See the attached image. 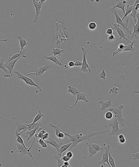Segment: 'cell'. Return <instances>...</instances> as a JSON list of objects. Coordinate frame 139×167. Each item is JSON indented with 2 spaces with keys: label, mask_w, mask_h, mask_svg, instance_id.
<instances>
[{
  "label": "cell",
  "mask_w": 139,
  "mask_h": 167,
  "mask_svg": "<svg viewBox=\"0 0 139 167\" xmlns=\"http://www.w3.org/2000/svg\"><path fill=\"white\" fill-rule=\"evenodd\" d=\"M62 131L65 136H67L69 138L68 141H69V143L72 142V145L68 148V150H70L76 147L79 144V143L83 142L84 140H89V138H92L93 136H94V135L105 133L106 132H109V130H105V131H101V132H91L87 135H83L82 133H80V134H76L72 135H70L67 132H64L62 130Z\"/></svg>",
  "instance_id": "6da1fadb"
},
{
  "label": "cell",
  "mask_w": 139,
  "mask_h": 167,
  "mask_svg": "<svg viewBox=\"0 0 139 167\" xmlns=\"http://www.w3.org/2000/svg\"><path fill=\"white\" fill-rule=\"evenodd\" d=\"M124 107V104H121L119 106L110 108L111 112L114 113L115 116L116 117L119 124L122 126H124L126 123V120L123 118L122 109Z\"/></svg>",
  "instance_id": "7a4b0ae2"
},
{
  "label": "cell",
  "mask_w": 139,
  "mask_h": 167,
  "mask_svg": "<svg viewBox=\"0 0 139 167\" xmlns=\"http://www.w3.org/2000/svg\"><path fill=\"white\" fill-rule=\"evenodd\" d=\"M14 73L17 74V78H18V79H20L21 80H23L28 85H30L31 86H34L37 87V88L39 89L40 92H42V89H41V87L39 86H38V85H37L35 83L34 81H33L32 79H31L24 75L23 74L21 73L18 71L16 70L14 72Z\"/></svg>",
  "instance_id": "3957f363"
},
{
  "label": "cell",
  "mask_w": 139,
  "mask_h": 167,
  "mask_svg": "<svg viewBox=\"0 0 139 167\" xmlns=\"http://www.w3.org/2000/svg\"><path fill=\"white\" fill-rule=\"evenodd\" d=\"M113 12L114 13L115 15L116 18V23L118 25H121L122 26H123L124 29L126 30L127 31V32L129 33H130V34H132L131 33V31L130 29L128 28V23H129V17L127 16L126 18V21L124 23L122 21L121 18L119 16L118 14L117 10L115 9H113L111 11Z\"/></svg>",
  "instance_id": "277c9868"
},
{
  "label": "cell",
  "mask_w": 139,
  "mask_h": 167,
  "mask_svg": "<svg viewBox=\"0 0 139 167\" xmlns=\"http://www.w3.org/2000/svg\"><path fill=\"white\" fill-rule=\"evenodd\" d=\"M82 52H83V61L81 68L80 69V71L83 72L84 73L90 72H91V69L89 65L88 64L87 61V54L89 50L83 47H82Z\"/></svg>",
  "instance_id": "5b68a950"
},
{
  "label": "cell",
  "mask_w": 139,
  "mask_h": 167,
  "mask_svg": "<svg viewBox=\"0 0 139 167\" xmlns=\"http://www.w3.org/2000/svg\"><path fill=\"white\" fill-rule=\"evenodd\" d=\"M108 126L112 128V130L109 135H117L120 134V132H122V130L119 126L118 122L116 117L115 116V118L112 122L109 124Z\"/></svg>",
  "instance_id": "8992f818"
},
{
  "label": "cell",
  "mask_w": 139,
  "mask_h": 167,
  "mask_svg": "<svg viewBox=\"0 0 139 167\" xmlns=\"http://www.w3.org/2000/svg\"><path fill=\"white\" fill-rule=\"evenodd\" d=\"M46 0H40L39 1H36L35 0H33V6L35 8L36 11V16H35L34 21V23H36L38 20V16H39V14L41 13V9H42V4Z\"/></svg>",
  "instance_id": "52a82bcc"
},
{
  "label": "cell",
  "mask_w": 139,
  "mask_h": 167,
  "mask_svg": "<svg viewBox=\"0 0 139 167\" xmlns=\"http://www.w3.org/2000/svg\"><path fill=\"white\" fill-rule=\"evenodd\" d=\"M50 67H51L50 65L48 64H46L44 66L41 65L39 68L36 69L34 72L28 73V75H34L36 76L40 77L43 75L45 72L48 71Z\"/></svg>",
  "instance_id": "ba28073f"
},
{
  "label": "cell",
  "mask_w": 139,
  "mask_h": 167,
  "mask_svg": "<svg viewBox=\"0 0 139 167\" xmlns=\"http://www.w3.org/2000/svg\"><path fill=\"white\" fill-rule=\"evenodd\" d=\"M15 135H16V138H17L16 142L19 143V144H21L22 146H23L26 149V150L27 151H28V152L30 154V156L31 157L32 160H33L34 162H35V163H36V161L35 159H34V157H33V156H32V154L30 152L31 149L33 144L34 143V141H35L34 140V142H33L32 143L31 146H30V147L29 148H27L26 145H25V144H24V140H23V138H21L20 135H19L17 130H16V132H15Z\"/></svg>",
  "instance_id": "9c48e42d"
},
{
  "label": "cell",
  "mask_w": 139,
  "mask_h": 167,
  "mask_svg": "<svg viewBox=\"0 0 139 167\" xmlns=\"http://www.w3.org/2000/svg\"><path fill=\"white\" fill-rule=\"evenodd\" d=\"M116 1L117 2V3L113 7L109 8V11H111L116 8H120L123 11L124 14L125 11V7L128 3V2L125 0H117Z\"/></svg>",
  "instance_id": "30bf717a"
},
{
  "label": "cell",
  "mask_w": 139,
  "mask_h": 167,
  "mask_svg": "<svg viewBox=\"0 0 139 167\" xmlns=\"http://www.w3.org/2000/svg\"><path fill=\"white\" fill-rule=\"evenodd\" d=\"M109 148H110V146L109 145L105 146V152L102 154V159L98 162V163L99 164H102V165L105 166V163H107L109 167H111L109 163V158H108V150Z\"/></svg>",
  "instance_id": "8fae6325"
},
{
  "label": "cell",
  "mask_w": 139,
  "mask_h": 167,
  "mask_svg": "<svg viewBox=\"0 0 139 167\" xmlns=\"http://www.w3.org/2000/svg\"><path fill=\"white\" fill-rule=\"evenodd\" d=\"M136 16L138 18V20L136 23H134L133 25L134 27V30H133V33L131 34V38H135L136 39L138 38L139 35V14L138 12H137Z\"/></svg>",
  "instance_id": "7c38bea8"
},
{
  "label": "cell",
  "mask_w": 139,
  "mask_h": 167,
  "mask_svg": "<svg viewBox=\"0 0 139 167\" xmlns=\"http://www.w3.org/2000/svg\"><path fill=\"white\" fill-rule=\"evenodd\" d=\"M76 96L77 97V99L75 102V103L73 106H70V108H73L74 106L77 104V102L79 100H83L85 102H89L87 98V94L85 92H81L80 93L76 94Z\"/></svg>",
  "instance_id": "4fadbf2b"
},
{
  "label": "cell",
  "mask_w": 139,
  "mask_h": 167,
  "mask_svg": "<svg viewBox=\"0 0 139 167\" xmlns=\"http://www.w3.org/2000/svg\"><path fill=\"white\" fill-rule=\"evenodd\" d=\"M114 27L112 29H116L119 35V39H125V40H126V41H128L129 43H131V41H129V39H127L126 38V34L124 33V32L122 31V30L120 27V25H117L115 23L114 24Z\"/></svg>",
  "instance_id": "5bb4252c"
},
{
  "label": "cell",
  "mask_w": 139,
  "mask_h": 167,
  "mask_svg": "<svg viewBox=\"0 0 139 167\" xmlns=\"http://www.w3.org/2000/svg\"><path fill=\"white\" fill-rule=\"evenodd\" d=\"M21 57H24V56H21L20 57H18V58H16V59H13V60H11V61L8 62L7 64H5V67H6L7 69H8L9 74H10L11 76H12V71H13V67H14V66H15L16 62L18 61V59H19V58H21Z\"/></svg>",
  "instance_id": "9a60e30c"
},
{
  "label": "cell",
  "mask_w": 139,
  "mask_h": 167,
  "mask_svg": "<svg viewBox=\"0 0 139 167\" xmlns=\"http://www.w3.org/2000/svg\"><path fill=\"white\" fill-rule=\"evenodd\" d=\"M15 125L16 127V130H18L19 135H21L22 133L26 130L28 126L26 124L21 123L19 120H17L15 123Z\"/></svg>",
  "instance_id": "2e32d148"
},
{
  "label": "cell",
  "mask_w": 139,
  "mask_h": 167,
  "mask_svg": "<svg viewBox=\"0 0 139 167\" xmlns=\"http://www.w3.org/2000/svg\"><path fill=\"white\" fill-rule=\"evenodd\" d=\"M15 144H16L17 146L16 151H17V152H19V154H20V156H24V155H26V154H28V155L30 156V154L26 150V149L23 146L16 142H15Z\"/></svg>",
  "instance_id": "e0dca14e"
},
{
  "label": "cell",
  "mask_w": 139,
  "mask_h": 167,
  "mask_svg": "<svg viewBox=\"0 0 139 167\" xmlns=\"http://www.w3.org/2000/svg\"><path fill=\"white\" fill-rule=\"evenodd\" d=\"M139 0H136V1H135V2L134 3V7H133V9L131 11V14H130V16H132L134 18V21L136 23L137 22L136 19L137 13L139 9Z\"/></svg>",
  "instance_id": "ac0fdd59"
},
{
  "label": "cell",
  "mask_w": 139,
  "mask_h": 167,
  "mask_svg": "<svg viewBox=\"0 0 139 167\" xmlns=\"http://www.w3.org/2000/svg\"><path fill=\"white\" fill-rule=\"evenodd\" d=\"M50 126L51 127L54 128L56 130V135L57 138L59 139L60 140H61L65 137V135L62 132V130H61L58 127L50 123Z\"/></svg>",
  "instance_id": "d6986e66"
},
{
  "label": "cell",
  "mask_w": 139,
  "mask_h": 167,
  "mask_svg": "<svg viewBox=\"0 0 139 167\" xmlns=\"http://www.w3.org/2000/svg\"><path fill=\"white\" fill-rule=\"evenodd\" d=\"M25 51H26V49L22 51H21L20 50L18 51V53L14 55L13 56L10 57H8L7 58V62H5V64H7L11 60L16 59V58H18V57H20L21 56H24V57H26L27 55L25 54Z\"/></svg>",
  "instance_id": "ffe728a7"
},
{
  "label": "cell",
  "mask_w": 139,
  "mask_h": 167,
  "mask_svg": "<svg viewBox=\"0 0 139 167\" xmlns=\"http://www.w3.org/2000/svg\"><path fill=\"white\" fill-rule=\"evenodd\" d=\"M99 103L102 105L101 108H100V110H102V111H104L105 109L113 105L111 99H109L106 101L101 100L99 102Z\"/></svg>",
  "instance_id": "44dd1931"
},
{
  "label": "cell",
  "mask_w": 139,
  "mask_h": 167,
  "mask_svg": "<svg viewBox=\"0 0 139 167\" xmlns=\"http://www.w3.org/2000/svg\"><path fill=\"white\" fill-rule=\"evenodd\" d=\"M45 143H48V144H50L54 147L56 150L58 152V154L59 150L60 147L61 146L62 144V143H61L60 144H58L53 138H50V140H45Z\"/></svg>",
  "instance_id": "7402d4cb"
},
{
  "label": "cell",
  "mask_w": 139,
  "mask_h": 167,
  "mask_svg": "<svg viewBox=\"0 0 139 167\" xmlns=\"http://www.w3.org/2000/svg\"><path fill=\"white\" fill-rule=\"evenodd\" d=\"M67 87L68 93H71L74 96H76V94L81 92L77 88L75 84H70Z\"/></svg>",
  "instance_id": "603a6c76"
},
{
  "label": "cell",
  "mask_w": 139,
  "mask_h": 167,
  "mask_svg": "<svg viewBox=\"0 0 139 167\" xmlns=\"http://www.w3.org/2000/svg\"><path fill=\"white\" fill-rule=\"evenodd\" d=\"M4 58H1L0 59V68L4 71L5 74L4 75L5 77H10L11 76L9 72L5 67V64L4 63Z\"/></svg>",
  "instance_id": "cb8c5ba5"
},
{
  "label": "cell",
  "mask_w": 139,
  "mask_h": 167,
  "mask_svg": "<svg viewBox=\"0 0 139 167\" xmlns=\"http://www.w3.org/2000/svg\"><path fill=\"white\" fill-rule=\"evenodd\" d=\"M41 125H42V123L40 122L38 126L36 127L34 129L32 130H30V131H28L26 133L27 135L25 136V138H27L28 140H30L35 134L38 128Z\"/></svg>",
  "instance_id": "d4e9b609"
},
{
  "label": "cell",
  "mask_w": 139,
  "mask_h": 167,
  "mask_svg": "<svg viewBox=\"0 0 139 167\" xmlns=\"http://www.w3.org/2000/svg\"><path fill=\"white\" fill-rule=\"evenodd\" d=\"M45 115L42 113L41 110L40 109L39 111H38V113L35 117L32 123V124H34L36 123L37 122L40 121L42 119L45 118Z\"/></svg>",
  "instance_id": "484cf974"
},
{
  "label": "cell",
  "mask_w": 139,
  "mask_h": 167,
  "mask_svg": "<svg viewBox=\"0 0 139 167\" xmlns=\"http://www.w3.org/2000/svg\"><path fill=\"white\" fill-rule=\"evenodd\" d=\"M71 145H72V142H70L67 144L61 146L60 147V148L59 150V154H58L60 158H61L62 154V153L69 148Z\"/></svg>",
  "instance_id": "4316f807"
},
{
  "label": "cell",
  "mask_w": 139,
  "mask_h": 167,
  "mask_svg": "<svg viewBox=\"0 0 139 167\" xmlns=\"http://www.w3.org/2000/svg\"><path fill=\"white\" fill-rule=\"evenodd\" d=\"M45 59H48V60H51L52 62H54L56 65H62L61 61L60 60L58 59L57 57L56 56L52 55V56H45Z\"/></svg>",
  "instance_id": "83f0119b"
},
{
  "label": "cell",
  "mask_w": 139,
  "mask_h": 167,
  "mask_svg": "<svg viewBox=\"0 0 139 167\" xmlns=\"http://www.w3.org/2000/svg\"><path fill=\"white\" fill-rule=\"evenodd\" d=\"M17 38L19 39V41H20V45L21 48V50L20 51H23L25 49H24V47L28 45V43L21 35H18Z\"/></svg>",
  "instance_id": "f1b7e54d"
},
{
  "label": "cell",
  "mask_w": 139,
  "mask_h": 167,
  "mask_svg": "<svg viewBox=\"0 0 139 167\" xmlns=\"http://www.w3.org/2000/svg\"><path fill=\"white\" fill-rule=\"evenodd\" d=\"M64 50L62 49H60L57 48H55L52 49V53L54 54V56H58V59H60L61 56V54H62L64 52Z\"/></svg>",
  "instance_id": "f546056e"
},
{
  "label": "cell",
  "mask_w": 139,
  "mask_h": 167,
  "mask_svg": "<svg viewBox=\"0 0 139 167\" xmlns=\"http://www.w3.org/2000/svg\"><path fill=\"white\" fill-rule=\"evenodd\" d=\"M136 40H134L133 41H131V43H129L128 45H126V47L124 49V50L122 51V52L130 51L131 52H133L135 49V47L133 45H134V43H136Z\"/></svg>",
  "instance_id": "4dcf8cb0"
},
{
  "label": "cell",
  "mask_w": 139,
  "mask_h": 167,
  "mask_svg": "<svg viewBox=\"0 0 139 167\" xmlns=\"http://www.w3.org/2000/svg\"><path fill=\"white\" fill-rule=\"evenodd\" d=\"M126 45H124L123 43H120L118 45V49L116 50L115 51H114L113 52V56H114L117 54H118L119 53L122 52L123 50L126 47Z\"/></svg>",
  "instance_id": "1f68e13d"
},
{
  "label": "cell",
  "mask_w": 139,
  "mask_h": 167,
  "mask_svg": "<svg viewBox=\"0 0 139 167\" xmlns=\"http://www.w3.org/2000/svg\"><path fill=\"white\" fill-rule=\"evenodd\" d=\"M134 4L133 5L130 6L129 4L126 5V11H125L124 15L122 17V19H121L122 21H123L124 19L126 18L128 16V15L130 13H131V11H132V9H133V7H134Z\"/></svg>",
  "instance_id": "d6a6232c"
},
{
  "label": "cell",
  "mask_w": 139,
  "mask_h": 167,
  "mask_svg": "<svg viewBox=\"0 0 139 167\" xmlns=\"http://www.w3.org/2000/svg\"><path fill=\"white\" fill-rule=\"evenodd\" d=\"M110 148L108 150V158H109V163L111 167H117L116 166L115 162L110 152Z\"/></svg>",
  "instance_id": "836d02e7"
},
{
  "label": "cell",
  "mask_w": 139,
  "mask_h": 167,
  "mask_svg": "<svg viewBox=\"0 0 139 167\" xmlns=\"http://www.w3.org/2000/svg\"><path fill=\"white\" fill-rule=\"evenodd\" d=\"M88 146L89 154L90 157H92L93 156L96 154L97 153V151L95 150L90 145L89 143L86 144Z\"/></svg>",
  "instance_id": "e575fe53"
},
{
  "label": "cell",
  "mask_w": 139,
  "mask_h": 167,
  "mask_svg": "<svg viewBox=\"0 0 139 167\" xmlns=\"http://www.w3.org/2000/svg\"><path fill=\"white\" fill-rule=\"evenodd\" d=\"M89 144L97 152L103 151V150L105 149V147L100 146L98 144H93L92 143H89Z\"/></svg>",
  "instance_id": "d590c367"
},
{
  "label": "cell",
  "mask_w": 139,
  "mask_h": 167,
  "mask_svg": "<svg viewBox=\"0 0 139 167\" xmlns=\"http://www.w3.org/2000/svg\"><path fill=\"white\" fill-rule=\"evenodd\" d=\"M120 90V88H118V87L114 86V87H111V88L109 89V94H110L113 95V96H115V95L118 94L119 91Z\"/></svg>",
  "instance_id": "8d00e7d4"
},
{
  "label": "cell",
  "mask_w": 139,
  "mask_h": 167,
  "mask_svg": "<svg viewBox=\"0 0 139 167\" xmlns=\"http://www.w3.org/2000/svg\"><path fill=\"white\" fill-rule=\"evenodd\" d=\"M47 132L46 131V130L45 129H41V130H40L38 133H36L34 135V138H38V139H42V136L43 135L45 134V133Z\"/></svg>",
  "instance_id": "74e56055"
},
{
  "label": "cell",
  "mask_w": 139,
  "mask_h": 167,
  "mask_svg": "<svg viewBox=\"0 0 139 167\" xmlns=\"http://www.w3.org/2000/svg\"><path fill=\"white\" fill-rule=\"evenodd\" d=\"M40 121H39L37 122L36 123L34 124H26V125L28 126V128H27L26 130H28V131H30V130H33L35 128L38 126V125L40 123Z\"/></svg>",
  "instance_id": "f35d334b"
},
{
  "label": "cell",
  "mask_w": 139,
  "mask_h": 167,
  "mask_svg": "<svg viewBox=\"0 0 139 167\" xmlns=\"http://www.w3.org/2000/svg\"><path fill=\"white\" fill-rule=\"evenodd\" d=\"M88 27L90 30L93 31L95 30L97 27V24L94 22H91L89 23Z\"/></svg>",
  "instance_id": "ab89813d"
},
{
  "label": "cell",
  "mask_w": 139,
  "mask_h": 167,
  "mask_svg": "<svg viewBox=\"0 0 139 167\" xmlns=\"http://www.w3.org/2000/svg\"><path fill=\"white\" fill-rule=\"evenodd\" d=\"M37 143L42 147V148H48L47 144L45 142V141H44L42 139H39L37 141Z\"/></svg>",
  "instance_id": "60d3db41"
},
{
  "label": "cell",
  "mask_w": 139,
  "mask_h": 167,
  "mask_svg": "<svg viewBox=\"0 0 139 167\" xmlns=\"http://www.w3.org/2000/svg\"><path fill=\"white\" fill-rule=\"evenodd\" d=\"M55 158L57 160L58 164L57 165V167H60L62 165L64 164V162L61 159V158L59 157L58 155H55L54 156Z\"/></svg>",
  "instance_id": "b9f144b4"
},
{
  "label": "cell",
  "mask_w": 139,
  "mask_h": 167,
  "mask_svg": "<svg viewBox=\"0 0 139 167\" xmlns=\"http://www.w3.org/2000/svg\"><path fill=\"white\" fill-rule=\"evenodd\" d=\"M105 119L107 120H111L113 118V114L111 111H108L105 114Z\"/></svg>",
  "instance_id": "7bdbcfd3"
},
{
  "label": "cell",
  "mask_w": 139,
  "mask_h": 167,
  "mask_svg": "<svg viewBox=\"0 0 139 167\" xmlns=\"http://www.w3.org/2000/svg\"><path fill=\"white\" fill-rule=\"evenodd\" d=\"M115 35L114 34L109 35V36H108L107 40L109 42H113L115 40Z\"/></svg>",
  "instance_id": "ee69618b"
},
{
  "label": "cell",
  "mask_w": 139,
  "mask_h": 167,
  "mask_svg": "<svg viewBox=\"0 0 139 167\" xmlns=\"http://www.w3.org/2000/svg\"><path fill=\"white\" fill-rule=\"evenodd\" d=\"M68 67L67 66L66 67V65H64V69H67L68 68L73 67H74V62L72 61H69L68 62Z\"/></svg>",
  "instance_id": "f6af8a7d"
},
{
  "label": "cell",
  "mask_w": 139,
  "mask_h": 167,
  "mask_svg": "<svg viewBox=\"0 0 139 167\" xmlns=\"http://www.w3.org/2000/svg\"><path fill=\"white\" fill-rule=\"evenodd\" d=\"M106 73H105V69H103L102 70V72L100 74L99 77H100V78H102L103 79H106Z\"/></svg>",
  "instance_id": "bcb514c9"
},
{
  "label": "cell",
  "mask_w": 139,
  "mask_h": 167,
  "mask_svg": "<svg viewBox=\"0 0 139 167\" xmlns=\"http://www.w3.org/2000/svg\"><path fill=\"white\" fill-rule=\"evenodd\" d=\"M139 152H137L136 153H133L132 154V156H133V158L135 160H139Z\"/></svg>",
  "instance_id": "7dc6e473"
},
{
  "label": "cell",
  "mask_w": 139,
  "mask_h": 167,
  "mask_svg": "<svg viewBox=\"0 0 139 167\" xmlns=\"http://www.w3.org/2000/svg\"><path fill=\"white\" fill-rule=\"evenodd\" d=\"M61 159L64 162H69L70 161V159H69L68 157L66 156V155H63L62 157H61Z\"/></svg>",
  "instance_id": "c3c4849f"
},
{
  "label": "cell",
  "mask_w": 139,
  "mask_h": 167,
  "mask_svg": "<svg viewBox=\"0 0 139 167\" xmlns=\"http://www.w3.org/2000/svg\"><path fill=\"white\" fill-rule=\"evenodd\" d=\"M49 136H50V134L48 132H46L45 134L43 135V136H42V140H44V141H45V140H47L48 138H49Z\"/></svg>",
  "instance_id": "681fc988"
},
{
  "label": "cell",
  "mask_w": 139,
  "mask_h": 167,
  "mask_svg": "<svg viewBox=\"0 0 139 167\" xmlns=\"http://www.w3.org/2000/svg\"><path fill=\"white\" fill-rule=\"evenodd\" d=\"M66 156L68 157L69 159H71L73 157V154L71 151H68V152H66Z\"/></svg>",
  "instance_id": "f907efd6"
},
{
  "label": "cell",
  "mask_w": 139,
  "mask_h": 167,
  "mask_svg": "<svg viewBox=\"0 0 139 167\" xmlns=\"http://www.w3.org/2000/svg\"><path fill=\"white\" fill-rule=\"evenodd\" d=\"M119 142L121 144H125L126 142V138L125 137L123 138H120V139H118Z\"/></svg>",
  "instance_id": "816d5d0a"
},
{
  "label": "cell",
  "mask_w": 139,
  "mask_h": 167,
  "mask_svg": "<svg viewBox=\"0 0 139 167\" xmlns=\"http://www.w3.org/2000/svg\"><path fill=\"white\" fill-rule=\"evenodd\" d=\"M82 62L81 61H79V60H76V62L74 63V66H77V67H80V66H82Z\"/></svg>",
  "instance_id": "f5cc1de1"
},
{
  "label": "cell",
  "mask_w": 139,
  "mask_h": 167,
  "mask_svg": "<svg viewBox=\"0 0 139 167\" xmlns=\"http://www.w3.org/2000/svg\"><path fill=\"white\" fill-rule=\"evenodd\" d=\"M106 33L109 35H111L113 34V30L112 29L109 28L106 31Z\"/></svg>",
  "instance_id": "db71d44e"
},
{
  "label": "cell",
  "mask_w": 139,
  "mask_h": 167,
  "mask_svg": "<svg viewBox=\"0 0 139 167\" xmlns=\"http://www.w3.org/2000/svg\"><path fill=\"white\" fill-rule=\"evenodd\" d=\"M7 39H0V42H7Z\"/></svg>",
  "instance_id": "11a10c76"
},
{
  "label": "cell",
  "mask_w": 139,
  "mask_h": 167,
  "mask_svg": "<svg viewBox=\"0 0 139 167\" xmlns=\"http://www.w3.org/2000/svg\"><path fill=\"white\" fill-rule=\"evenodd\" d=\"M82 167H89V166H88V165L86 163H85V164H84V166Z\"/></svg>",
  "instance_id": "9f6ffc18"
},
{
  "label": "cell",
  "mask_w": 139,
  "mask_h": 167,
  "mask_svg": "<svg viewBox=\"0 0 139 167\" xmlns=\"http://www.w3.org/2000/svg\"><path fill=\"white\" fill-rule=\"evenodd\" d=\"M60 167H68L67 166H66V165L63 164Z\"/></svg>",
  "instance_id": "6f0895ef"
},
{
  "label": "cell",
  "mask_w": 139,
  "mask_h": 167,
  "mask_svg": "<svg viewBox=\"0 0 139 167\" xmlns=\"http://www.w3.org/2000/svg\"><path fill=\"white\" fill-rule=\"evenodd\" d=\"M1 55H2L1 53V52H0V56H1Z\"/></svg>",
  "instance_id": "680465c9"
},
{
  "label": "cell",
  "mask_w": 139,
  "mask_h": 167,
  "mask_svg": "<svg viewBox=\"0 0 139 167\" xmlns=\"http://www.w3.org/2000/svg\"></svg>",
  "instance_id": "91938a15"
},
{
  "label": "cell",
  "mask_w": 139,
  "mask_h": 167,
  "mask_svg": "<svg viewBox=\"0 0 139 167\" xmlns=\"http://www.w3.org/2000/svg\"></svg>",
  "instance_id": "94428289"
}]
</instances>
